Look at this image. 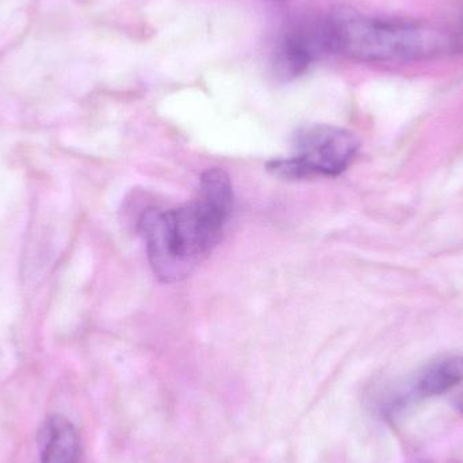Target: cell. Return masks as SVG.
Masks as SVG:
<instances>
[{
    "instance_id": "obj_1",
    "label": "cell",
    "mask_w": 463,
    "mask_h": 463,
    "mask_svg": "<svg viewBox=\"0 0 463 463\" xmlns=\"http://www.w3.org/2000/svg\"><path fill=\"white\" fill-rule=\"evenodd\" d=\"M232 208L231 176L222 168H212L201 176L192 203L167 211L146 209L138 231L155 275L173 283L193 274L219 244Z\"/></svg>"
},
{
    "instance_id": "obj_2",
    "label": "cell",
    "mask_w": 463,
    "mask_h": 463,
    "mask_svg": "<svg viewBox=\"0 0 463 463\" xmlns=\"http://www.w3.org/2000/svg\"><path fill=\"white\" fill-rule=\"evenodd\" d=\"M324 46L362 61H418L456 51L461 35L429 22L340 11L324 24Z\"/></svg>"
},
{
    "instance_id": "obj_3",
    "label": "cell",
    "mask_w": 463,
    "mask_h": 463,
    "mask_svg": "<svg viewBox=\"0 0 463 463\" xmlns=\"http://www.w3.org/2000/svg\"><path fill=\"white\" fill-rule=\"evenodd\" d=\"M359 146L361 141L350 130L332 125H310L297 132L293 157L272 160L267 170L288 181L337 176L350 167Z\"/></svg>"
},
{
    "instance_id": "obj_4",
    "label": "cell",
    "mask_w": 463,
    "mask_h": 463,
    "mask_svg": "<svg viewBox=\"0 0 463 463\" xmlns=\"http://www.w3.org/2000/svg\"><path fill=\"white\" fill-rule=\"evenodd\" d=\"M80 438L67 418L52 416L45 427L41 463H79Z\"/></svg>"
},
{
    "instance_id": "obj_5",
    "label": "cell",
    "mask_w": 463,
    "mask_h": 463,
    "mask_svg": "<svg viewBox=\"0 0 463 463\" xmlns=\"http://www.w3.org/2000/svg\"><path fill=\"white\" fill-rule=\"evenodd\" d=\"M463 383V355L445 356L427 367L418 389L427 397L440 396Z\"/></svg>"
},
{
    "instance_id": "obj_6",
    "label": "cell",
    "mask_w": 463,
    "mask_h": 463,
    "mask_svg": "<svg viewBox=\"0 0 463 463\" xmlns=\"http://www.w3.org/2000/svg\"><path fill=\"white\" fill-rule=\"evenodd\" d=\"M458 408L459 411H461V412L463 413V397H461V399L458 400Z\"/></svg>"
}]
</instances>
